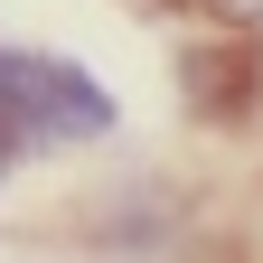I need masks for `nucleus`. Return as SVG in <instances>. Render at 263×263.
<instances>
[{
	"instance_id": "3",
	"label": "nucleus",
	"mask_w": 263,
	"mask_h": 263,
	"mask_svg": "<svg viewBox=\"0 0 263 263\" xmlns=\"http://www.w3.org/2000/svg\"><path fill=\"white\" fill-rule=\"evenodd\" d=\"M76 235L104 254V263H160L170 235H179V188H160V179H113V188L85 197Z\"/></svg>"
},
{
	"instance_id": "2",
	"label": "nucleus",
	"mask_w": 263,
	"mask_h": 263,
	"mask_svg": "<svg viewBox=\"0 0 263 263\" xmlns=\"http://www.w3.org/2000/svg\"><path fill=\"white\" fill-rule=\"evenodd\" d=\"M179 94H188V122H207V132L254 122V104H263V47L245 28H197L179 47Z\"/></svg>"
},
{
	"instance_id": "4",
	"label": "nucleus",
	"mask_w": 263,
	"mask_h": 263,
	"mask_svg": "<svg viewBox=\"0 0 263 263\" xmlns=\"http://www.w3.org/2000/svg\"><path fill=\"white\" fill-rule=\"evenodd\" d=\"M179 10H197L207 28H245V38L263 28V0H179Z\"/></svg>"
},
{
	"instance_id": "5",
	"label": "nucleus",
	"mask_w": 263,
	"mask_h": 263,
	"mask_svg": "<svg viewBox=\"0 0 263 263\" xmlns=\"http://www.w3.org/2000/svg\"><path fill=\"white\" fill-rule=\"evenodd\" d=\"M10 170H19V151H0V179H10Z\"/></svg>"
},
{
	"instance_id": "1",
	"label": "nucleus",
	"mask_w": 263,
	"mask_h": 263,
	"mask_svg": "<svg viewBox=\"0 0 263 263\" xmlns=\"http://www.w3.org/2000/svg\"><path fill=\"white\" fill-rule=\"evenodd\" d=\"M113 85H94L76 57H47V47H0V151L38 160V151H85V141H113Z\"/></svg>"
}]
</instances>
